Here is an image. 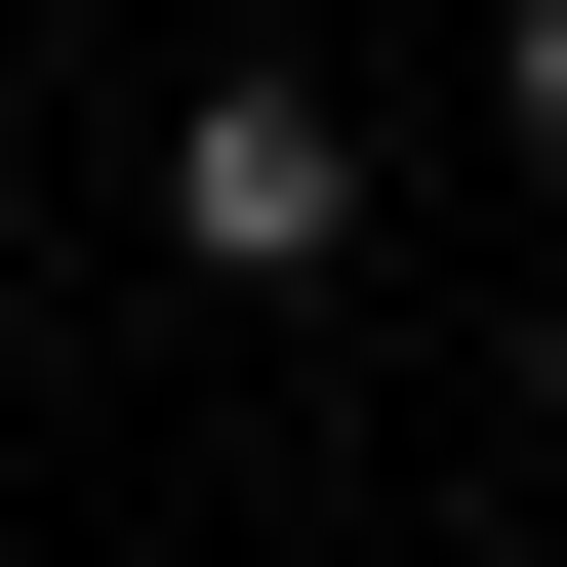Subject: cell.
<instances>
[{
    "instance_id": "7a4b0ae2",
    "label": "cell",
    "mask_w": 567,
    "mask_h": 567,
    "mask_svg": "<svg viewBox=\"0 0 567 567\" xmlns=\"http://www.w3.org/2000/svg\"><path fill=\"white\" fill-rule=\"evenodd\" d=\"M486 41H527V163H567V0H486Z\"/></svg>"
},
{
    "instance_id": "6da1fadb",
    "label": "cell",
    "mask_w": 567,
    "mask_h": 567,
    "mask_svg": "<svg viewBox=\"0 0 567 567\" xmlns=\"http://www.w3.org/2000/svg\"><path fill=\"white\" fill-rule=\"evenodd\" d=\"M163 244L203 284H324V244H365V122H324V82H203L163 122Z\"/></svg>"
}]
</instances>
